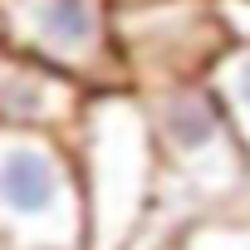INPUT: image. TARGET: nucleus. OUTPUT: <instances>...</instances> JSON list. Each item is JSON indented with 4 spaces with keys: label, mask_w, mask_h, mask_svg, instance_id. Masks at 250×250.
Here are the masks:
<instances>
[{
    "label": "nucleus",
    "mask_w": 250,
    "mask_h": 250,
    "mask_svg": "<svg viewBox=\"0 0 250 250\" xmlns=\"http://www.w3.org/2000/svg\"><path fill=\"white\" fill-rule=\"evenodd\" d=\"M167 250H250V196L211 211V216H191Z\"/></svg>",
    "instance_id": "0eeeda50"
},
{
    "label": "nucleus",
    "mask_w": 250,
    "mask_h": 250,
    "mask_svg": "<svg viewBox=\"0 0 250 250\" xmlns=\"http://www.w3.org/2000/svg\"><path fill=\"white\" fill-rule=\"evenodd\" d=\"M83 98H88V88L74 83L69 74L0 44V128L69 138Z\"/></svg>",
    "instance_id": "39448f33"
},
{
    "label": "nucleus",
    "mask_w": 250,
    "mask_h": 250,
    "mask_svg": "<svg viewBox=\"0 0 250 250\" xmlns=\"http://www.w3.org/2000/svg\"><path fill=\"white\" fill-rule=\"evenodd\" d=\"M0 250H83V196L64 138L0 128Z\"/></svg>",
    "instance_id": "f03ea898"
},
{
    "label": "nucleus",
    "mask_w": 250,
    "mask_h": 250,
    "mask_svg": "<svg viewBox=\"0 0 250 250\" xmlns=\"http://www.w3.org/2000/svg\"><path fill=\"white\" fill-rule=\"evenodd\" d=\"M235 35L216 0H128L113 5V44L123 64V88H167L211 74Z\"/></svg>",
    "instance_id": "7ed1b4c3"
},
{
    "label": "nucleus",
    "mask_w": 250,
    "mask_h": 250,
    "mask_svg": "<svg viewBox=\"0 0 250 250\" xmlns=\"http://www.w3.org/2000/svg\"><path fill=\"white\" fill-rule=\"evenodd\" d=\"M108 5H128V0H108Z\"/></svg>",
    "instance_id": "1a4fd4ad"
},
{
    "label": "nucleus",
    "mask_w": 250,
    "mask_h": 250,
    "mask_svg": "<svg viewBox=\"0 0 250 250\" xmlns=\"http://www.w3.org/2000/svg\"><path fill=\"white\" fill-rule=\"evenodd\" d=\"M0 44H10L88 93L123 88L108 0H0Z\"/></svg>",
    "instance_id": "20e7f679"
},
{
    "label": "nucleus",
    "mask_w": 250,
    "mask_h": 250,
    "mask_svg": "<svg viewBox=\"0 0 250 250\" xmlns=\"http://www.w3.org/2000/svg\"><path fill=\"white\" fill-rule=\"evenodd\" d=\"M206 83H211L216 103L226 108L230 128H235V138H240V147L250 157V40H230L221 49V59L211 64Z\"/></svg>",
    "instance_id": "423d86ee"
},
{
    "label": "nucleus",
    "mask_w": 250,
    "mask_h": 250,
    "mask_svg": "<svg viewBox=\"0 0 250 250\" xmlns=\"http://www.w3.org/2000/svg\"><path fill=\"white\" fill-rule=\"evenodd\" d=\"M221 5V15L226 20H235V15H250V0H216Z\"/></svg>",
    "instance_id": "6e6552de"
},
{
    "label": "nucleus",
    "mask_w": 250,
    "mask_h": 250,
    "mask_svg": "<svg viewBox=\"0 0 250 250\" xmlns=\"http://www.w3.org/2000/svg\"><path fill=\"white\" fill-rule=\"evenodd\" d=\"M64 143L83 196V250H138L162 206V167L138 93H88Z\"/></svg>",
    "instance_id": "f257e3e1"
}]
</instances>
